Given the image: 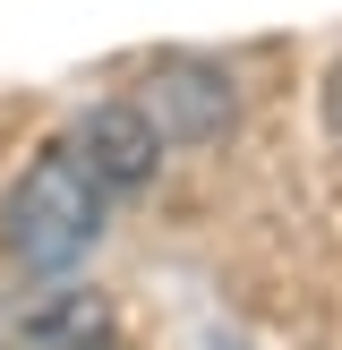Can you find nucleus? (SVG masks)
Returning a JSON list of instances; mask_svg holds the SVG:
<instances>
[{
	"label": "nucleus",
	"mask_w": 342,
	"mask_h": 350,
	"mask_svg": "<svg viewBox=\"0 0 342 350\" xmlns=\"http://www.w3.org/2000/svg\"><path fill=\"white\" fill-rule=\"evenodd\" d=\"M103 222H111V188L77 163V146H51L34 154V171H17L9 205H0V248L17 273L51 282L103 239Z\"/></svg>",
	"instance_id": "nucleus-1"
},
{
	"label": "nucleus",
	"mask_w": 342,
	"mask_h": 350,
	"mask_svg": "<svg viewBox=\"0 0 342 350\" xmlns=\"http://www.w3.org/2000/svg\"><path fill=\"white\" fill-rule=\"evenodd\" d=\"M129 103L146 111V129L163 137V154L171 146H214V137L239 120V85L222 77L214 60H163V68H146V85H137Z\"/></svg>",
	"instance_id": "nucleus-2"
},
{
	"label": "nucleus",
	"mask_w": 342,
	"mask_h": 350,
	"mask_svg": "<svg viewBox=\"0 0 342 350\" xmlns=\"http://www.w3.org/2000/svg\"><path fill=\"white\" fill-rule=\"evenodd\" d=\"M68 146H77V163L94 171L103 188H146L154 180V163H163V137L146 129V111H137V103H94V111L77 120V137H68Z\"/></svg>",
	"instance_id": "nucleus-3"
},
{
	"label": "nucleus",
	"mask_w": 342,
	"mask_h": 350,
	"mask_svg": "<svg viewBox=\"0 0 342 350\" xmlns=\"http://www.w3.org/2000/svg\"><path fill=\"white\" fill-rule=\"evenodd\" d=\"M9 350H129L103 291H43L9 317Z\"/></svg>",
	"instance_id": "nucleus-4"
},
{
	"label": "nucleus",
	"mask_w": 342,
	"mask_h": 350,
	"mask_svg": "<svg viewBox=\"0 0 342 350\" xmlns=\"http://www.w3.org/2000/svg\"><path fill=\"white\" fill-rule=\"evenodd\" d=\"M325 129H334V146H342V60H334V77H325Z\"/></svg>",
	"instance_id": "nucleus-5"
}]
</instances>
